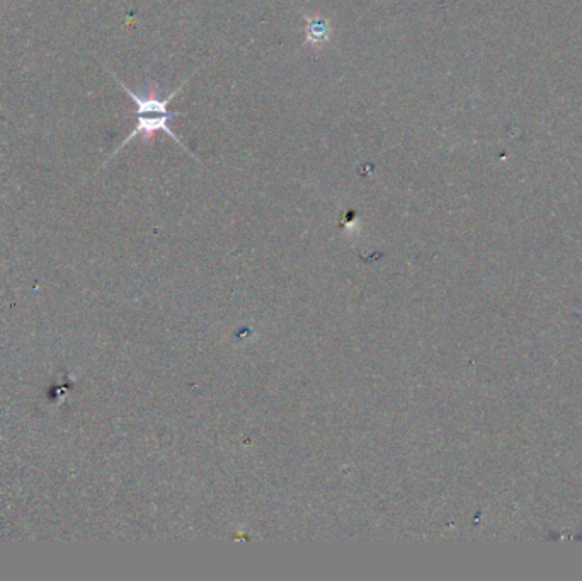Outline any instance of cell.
<instances>
[{
    "label": "cell",
    "instance_id": "1",
    "mask_svg": "<svg viewBox=\"0 0 582 581\" xmlns=\"http://www.w3.org/2000/svg\"><path fill=\"white\" fill-rule=\"evenodd\" d=\"M109 74L115 77V81L120 84L121 89L132 98L133 103L137 104V127H135V130H133L128 137H126L125 142L120 145L118 152H120L123 147L130 144L132 140L137 139V137H142L143 140H150L157 132L166 133V135H169L176 144L181 145L186 152H189L188 147L181 142V139H177L176 133L172 132L171 127H169L171 118L181 116V113H172V111H169V104H171L174 96L183 89L184 84H186L191 77H188L184 84H181L177 89H174L167 98H160L159 94L155 93V89H150L149 93L145 94L135 93V91H132L130 87H126L125 82H121L120 79H118V75H116L115 72L109 70ZM118 152H116V154H118ZM189 154H191V152H189ZM191 156H193V154H191Z\"/></svg>",
    "mask_w": 582,
    "mask_h": 581
},
{
    "label": "cell",
    "instance_id": "2",
    "mask_svg": "<svg viewBox=\"0 0 582 581\" xmlns=\"http://www.w3.org/2000/svg\"><path fill=\"white\" fill-rule=\"evenodd\" d=\"M329 38V26H327L324 19H310L307 18V40L312 43V45H319V43H324Z\"/></svg>",
    "mask_w": 582,
    "mask_h": 581
}]
</instances>
